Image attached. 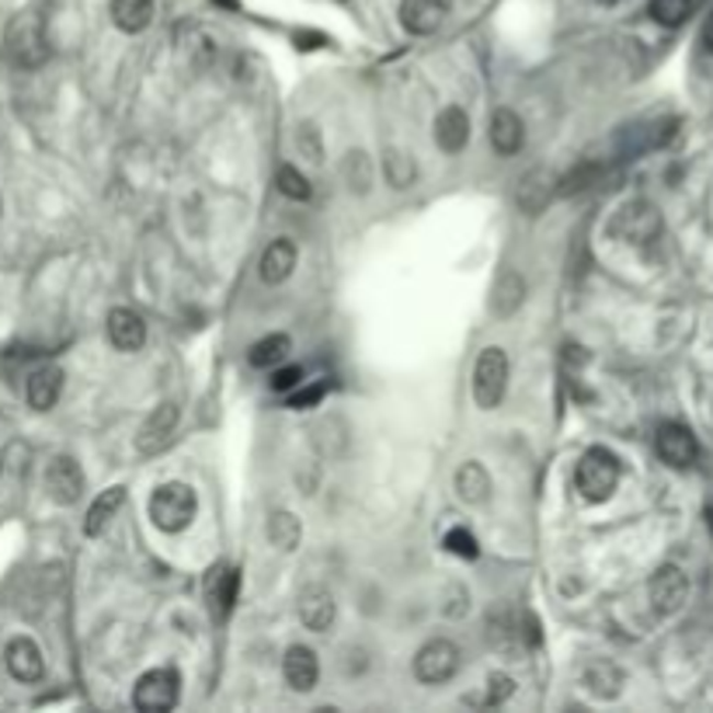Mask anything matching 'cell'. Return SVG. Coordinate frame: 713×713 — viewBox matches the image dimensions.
I'll list each match as a JSON object with an SVG mask.
<instances>
[{"label":"cell","mask_w":713,"mask_h":713,"mask_svg":"<svg viewBox=\"0 0 713 713\" xmlns=\"http://www.w3.org/2000/svg\"><path fill=\"white\" fill-rule=\"evenodd\" d=\"M620 460L612 457L609 449L602 446H591L585 457L578 460V467H574V487H578V494L585 502L591 505H602L612 498V491H617L620 484Z\"/></svg>","instance_id":"obj_1"},{"label":"cell","mask_w":713,"mask_h":713,"mask_svg":"<svg viewBox=\"0 0 713 713\" xmlns=\"http://www.w3.org/2000/svg\"><path fill=\"white\" fill-rule=\"evenodd\" d=\"M195 511H199V498H195V491L182 481H171V484H161L153 491L150 498V519L161 532H182L192 526Z\"/></svg>","instance_id":"obj_2"},{"label":"cell","mask_w":713,"mask_h":713,"mask_svg":"<svg viewBox=\"0 0 713 713\" xmlns=\"http://www.w3.org/2000/svg\"><path fill=\"white\" fill-rule=\"evenodd\" d=\"M508 387V355L502 348H484L473 369V401L484 411H494Z\"/></svg>","instance_id":"obj_3"},{"label":"cell","mask_w":713,"mask_h":713,"mask_svg":"<svg viewBox=\"0 0 713 713\" xmlns=\"http://www.w3.org/2000/svg\"><path fill=\"white\" fill-rule=\"evenodd\" d=\"M177 692H182V679H177V671L150 668L133 689V706L143 710V713H168L177 703Z\"/></svg>","instance_id":"obj_4"},{"label":"cell","mask_w":713,"mask_h":713,"mask_svg":"<svg viewBox=\"0 0 713 713\" xmlns=\"http://www.w3.org/2000/svg\"><path fill=\"white\" fill-rule=\"evenodd\" d=\"M460 671V647L446 641V637H435L428 641L418 655H414V676L425 686H442Z\"/></svg>","instance_id":"obj_5"},{"label":"cell","mask_w":713,"mask_h":713,"mask_svg":"<svg viewBox=\"0 0 713 713\" xmlns=\"http://www.w3.org/2000/svg\"><path fill=\"white\" fill-rule=\"evenodd\" d=\"M651 606H655L658 617H671V612H679L689 599V578L682 574V567L676 564H665L658 567V574L651 578Z\"/></svg>","instance_id":"obj_6"},{"label":"cell","mask_w":713,"mask_h":713,"mask_svg":"<svg viewBox=\"0 0 713 713\" xmlns=\"http://www.w3.org/2000/svg\"><path fill=\"white\" fill-rule=\"evenodd\" d=\"M655 449H658V457L668 463V467H676V470H686L700 460V442H697V435H692L686 425H676V422H668L658 428L655 435Z\"/></svg>","instance_id":"obj_7"},{"label":"cell","mask_w":713,"mask_h":713,"mask_svg":"<svg viewBox=\"0 0 713 713\" xmlns=\"http://www.w3.org/2000/svg\"><path fill=\"white\" fill-rule=\"evenodd\" d=\"M206 602L216 620H227L230 609L237 602V591H241V571L230 564H212L206 571Z\"/></svg>","instance_id":"obj_8"},{"label":"cell","mask_w":713,"mask_h":713,"mask_svg":"<svg viewBox=\"0 0 713 713\" xmlns=\"http://www.w3.org/2000/svg\"><path fill=\"white\" fill-rule=\"evenodd\" d=\"M46 491L56 505H73L84 494V473L70 457H56L46 467Z\"/></svg>","instance_id":"obj_9"},{"label":"cell","mask_w":713,"mask_h":713,"mask_svg":"<svg viewBox=\"0 0 713 713\" xmlns=\"http://www.w3.org/2000/svg\"><path fill=\"white\" fill-rule=\"evenodd\" d=\"M11 56L18 67H43L46 56H49V46H46V32L43 25L35 22V18H25V22H18L14 32H11Z\"/></svg>","instance_id":"obj_10"},{"label":"cell","mask_w":713,"mask_h":713,"mask_svg":"<svg viewBox=\"0 0 713 713\" xmlns=\"http://www.w3.org/2000/svg\"><path fill=\"white\" fill-rule=\"evenodd\" d=\"M174 428H177V404L153 407L150 418L140 425V432H136V449H140L143 457H153V452H161L171 442Z\"/></svg>","instance_id":"obj_11"},{"label":"cell","mask_w":713,"mask_h":713,"mask_svg":"<svg viewBox=\"0 0 713 713\" xmlns=\"http://www.w3.org/2000/svg\"><path fill=\"white\" fill-rule=\"evenodd\" d=\"M449 14L446 0H401V25L411 35H435Z\"/></svg>","instance_id":"obj_12"},{"label":"cell","mask_w":713,"mask_h":713,"mask_svg":"<svg viewBox=\"0 0 713 713\" xmlns=\"http://www.w3.org/2000/svg\"><path fill=\"white\" fill-rule=\"evenodd\" d=\"M4 662H8V671L18 679V682H38L46 676V662H43V651L32 637H14L4 651Z\"/></svg>","instance_id":"obj_13"},{"label":"cell","mask_w":713,"mask_h":713,"mask_svg":"<svg viewBox=\"0 0 713 713\" xmlns=\"http://www.w3.org/2000/svg\"><path fill=\"white\" fill-rule=\"evenodd\" d=\"M617 230L620 237H626V241H637V244H644V241H651V237H658V230H662V216H658V209L651 206V203H630L620 216H617Z\"/></svg>","instance_id":"obj_14"},{"label":"cell","mask_w":713,"mask_h":713,"mask_svg":"<svg viewBox=\"0 0 713 713\" xmlns=\"http://www.w3.org/2000/svg\"><path fill=\"white\" fill-rule=\"evenodd\" d=\"M108 342L118 352H140L147 345V324L136 310L118 307L108 313Z\"/></svg>","instance_id":"obj_15"},{"label":"cell","mask_w":713,"mask_h":713,"mask_svg":"<svg viewBox=\"0 0 713 713\" xmlns=\"http://www.w3.org/2000/svg\"><path fill=\"white\" fill-rule=\"evenodd\" d=\"M334 617H338V606H334V596L327 588L310 585V588L300 591V620H303L307 630L324 633L334 623Z\"/></svg>","instance_id":"obj_16"},{"label":"cell","mask_w":713,"mask_h":713,"mask_svg":"<svg viewBox=\"0 0 713 713\" xmlns=\"http://www.w3.org/2000/svg\"><path fill=\"white\" fill-rule=\"evenodd\" d=\"M487 136H491V147L498 150L502 157H515L526 143V126L522 118L515 115L511 108H498L491 115V126H487Z\"/></svg>","instance_id":"obj_17"},{"label":"cell","mask_w":713,"mask_h":713,"mask_svg":"<svg viewBox=\"0 0 713 713\" xmlns=\"http://www.w3.org/2000/svg\"><path fill=\"white\" fill-rule=\"evenodd\" d=\"M283 676L289 682V689L296 692H310L317 686V676H321V665H317V655L303 644H292L283 658Z\"/></svg>","instance_id":"obj_18"},{"label":"cell","mask_w":713,"mask_h":713,"mask_svg":"<svg viewBox=\"0 0 713 713\" xmlns=\"http://www.w3.org/2000/svg\"><path fill=\"white\" fill-rule=\"evenodd\" d=\"M435 143L446 153H460L470 143V115L460 105H449L435 118Z\"/></svg>","instance_id":"obj_19"},{"label":"cell","mask_w":713,"mask_h":713,"mask_svg":"<svg viewBox=\"0 0 713 713\" xmlns=\"http://www.w3.org/2000/svg\"><path fill=\"white\" fill-rule=\"evenodd\" d=\"M59 393H64V369L59 366H38L25 383V398L35 411L56 407Z\"/></svg>","instance_id":"obj_20"},{"label":"cell","mask_w":713,"mask_h":713,"mask_svg":"<svg viewBox=\"0 0 713 713\" xmlns=\"http://www.w3.org/2000/svg\"><path fill=\"white\" fill-rule=\"evenodd\" d=\"M296 268V244L289 241V237H279V241H272L262 254V279L268 286H279L286 283L289 275Z\"/></svg>","instance_id":"obj_21"},{"label":"cell","mask_w":713,"mask_h":713,"mask_svg":"<svg viewBox=\"0 0 713 713\" xmlns=\"http://www.w3.org/2000/svg\"><path fill=\"white\" fill-rule=\"evenodd\" d=\"M582 682L591 697L612 700V697H620V689H623V671L612 662H588L582 671Z\"/></svg>","instance_id":"obj_22"},{"label":"cell","mask_w":713,"mask_h":713,"mask_svg":"<svg viewBox=\"0 0 713 713\" xmlns=\"http://www.w3.org/2000/svg\"><path fill=\"white\" fill-rule=\"evenodd\" d=\"M522 300H526V283H522V275L519 272H502V279L494 283V289H491V310H494V317H511L515 310L522 307Z\"/></svg>","instance_id":"obj_23"},{"label":"cell","mask_w":713,"mask_h":713,"mask_svg":"<svg viewBox=\"0 0 713 713\" xmlns=\"http://www.w3.org/2000/svg\"><path fill=\"white\" fill-rule=\"evenodd\" d=\"M457 494L467 505H484L491 498V478L478 460H467L457 470Z\"/></svg>","instance_id":"obj_24"},{"label":"cell","mask_w":713,"mask_h":713,"mask_svg":"<svg viewBox=\"0 0 713 713\" xmlns=\"http://www.w3.org/2000/svg\"><path fill=\"white\" fill-rule=\"evenodd\" d=\"M123 502H126V487H108L105 494H97L94 505L88 508V519H84L88 537H102L105 526L115 519V511L123 508Z\"/></svg>","instance_id":"obj_25"},{"label":"cell","mask_w":713,"mask_h":713,"mask_svg":"<svg viewBox=\"0 0 713 713\" xmlns=\"http://www.w3.org/2000/svg\"><path fill=\"white\" fill-rule=\"evenodd\" d=\"M112 22L136 35L153 22V0H112Z\"/></svg>","instance_id":"obj_26"},{"label":"cell","mask_w":713,"mask_h":713,"mask_svg":"<svg viewBox=\"0 0 713 713\" xmlns=\"http://www.w3.org/2000/svg\"><path fill=\"white\" fill-rule=\"evenodd\" d=\"M268 540L279 547L283 553H289V550H296L300 547V540H303V526H300V519H296L292 511H275L272 519H268Z\"/></svg>","instance_id":"obj_27"},{"label":"cell","mask_w":713,"mask_h":713,"mask_svg":"<svg viewBox=\"0 0 713 713\" xmlns=\"http://www.w3.org/2000/svg\"><path fill=\"white\" fill-rule=\"evenodd\" d=\"M383 177L393 188H407V185H414V177H418V164H414V157L404 150H387L383 153Z\"/></svg>","instance_id":"obj_28"},{"label":"cell","mask_w":713,"mask_h":713,"mask_svg":"<svg viewBox=\"0 0 713 713\" xmlns=\"http://www.w3.org/2000/svg\"><path fill=\"white\" fill-rule=\"evenodd\" d=\"M289 338L286 334H268V338H262L254 348H251V366L257 369H272V366H279L286 355H289Z\"/></svg>","instance_id":"obj_29"},{"label":"cell","mask_w":713,"mask_h":713,"mask_svg":"<svg viewBox=\"0 0 713 713\" xmlns=\"http://www.w3.org/2000/svg\"><path fill=\"white\" fill-rule=\"evenodd\" d=\"M342 174H345L348 188H352V192H359V195H366L369 185H372V164H369V157H366L363 150H352V153L345 157Z\"/></svg>","instance_id":"obj_30"},{"label":"cell","mask_w":713,"mask_h":713,"mask_svg":"<svg viewBox=\"0 0 713 713\" xmlns=\"http://www.w3.org/2000/svg\"><path fill=\"white\" fill-rule=\"evenodd\" d=\"M692 4L697 0H651V18L665 28H676L692 14Z\"/></svg>","instance_id":"obj_31"},{"label":"cell","mask_w":713,"mask_h":713,"mask_svg":"<svg viewBox=\"0 0 713 713\" xmlns=\"http://www.w3.org/2000/svg\"><path fill=\"white\" fill-rule=\"evenodd\" d=\"M275 185H279V192L286 195V199H292V203H307L310 195H313L307 177L296 171V168H289V164L279 168V174H275Z\"/></svg>","instance_id":"obj_32"},{"label":"cell","mask_w":713,"mask_h":713,"mask_svg":"<svg viewBox=\"0 0 713 713\" xmlns=\"http://www.w3.org/2000/svg\"><path fill=\"white\" fill-rule=\"evenodd\" d=\"M442 547H446L449 553H457V557H463V561H478V553H481L478 537H473L467 526H452V529L446 532Z\"/></svg>","instance_id":"obj_33"},{"label":"cell","mask_w":713,"mask_h":713,"mask_svg":"<svg viewBox=\"0 0 713 713\" xmlns=\"http://www.w3.org/2000/svg\"><path fill=\"white\" fill-rule=\"evenodd\" d=\"M296 147H300V153L307 157L310 164L324 161V143H321V133H317L313 123H303L300 129H296Z\"/></svg>","instance_id":"obj_34"},{"label":"cell","mask_w":713,"mask_h":713,"mask_svg":"<svg viewBox=\"0 0 713 713\" xmlns=\"http://www.w3.org/2000/svg\"><path fill=\"white\" fill-rule=\"evenodd\" d=\"M515 692V682L505 676V671H494V676H487V689H484V706H502L508 697Z\"/></svg>","instance_id":"obj_35"},{"label":"cell","mask_w":713,"mask_h":713,"mask_svg":"<svg viewBox=\"0 0 713 713\" xmlns=\"http://www.w3.org/2000/svg\"><path fill=\"white\" fill-rule=\"evenodd\" d=\"M303 383V369L300 366H286V369H275L272 372V390L275 393H289Z\"/></svg>","instance_id":"obj_36"},{"label":"cell","mask_w":713,"mask_h":713,"mask_svg":"<svg viewBox=\"0 0 713 713\" xmlns=\"http://www.w3.org/2000/svg\"><path fill=\"white\" fill-rule=\"evenodd\" d=\"M324 390H327V383H313V387H307V390H300V393H296V398H292L289 404H292L296 411H300V407H313L317 401L324 398Z\"/></svg>","instance_id":"obj_37"},{"label":"cell","mask_w":713,"mask_h":713,"mask_svg":"<svg viewBox=\"0 0 713 713\" xmlns=\"http://www.w3.org/2000/svg\"><path fill=\"white\" fill-rule=\"evenodd\" d=\"M700 38H703L706 53H713V11H710V18H706V22H703V35H700Z\"/></svg>","instance_id":"obj_38"},{"label":"cell","mask_w":713,"mask_h":713,"mask_svg":"<svg viewBox=\"0 0 713 713\" xmlns=\"http://www.w3.org/2000/svg\"><path fill=\"white\" fill-rule=\"evenodd\" d=\"M703 515H706V526H710V532H713V502H706V511H703Z\"/></svg>","instance_id":"obj_39"},{"label":"cell","mask_w":713,"mask_h":713,"mask_svg":"<svg viewBox=\"0 0 713 713\" xmlns=\"http://www.w3.org/2000/svg\"><path fill=\"white\" fill-rule=\"evenodd\" d=\"M599 4H620V0H599Z\"/></svg>","instance_id":"obj_40"},{"label":"cell","mask_w":713,"mask_h":713,"mask_svg":"<svg viewBox=\"0 0 713 713\" xmlns=\"http://www.w3.org/2000/svg\"><path fill=\"white\" fill-rule=\"evenodd\" d=\"M0 470H4V467H0Z\"/></svg>","instance_id":"obj_41"}]
</instances>
